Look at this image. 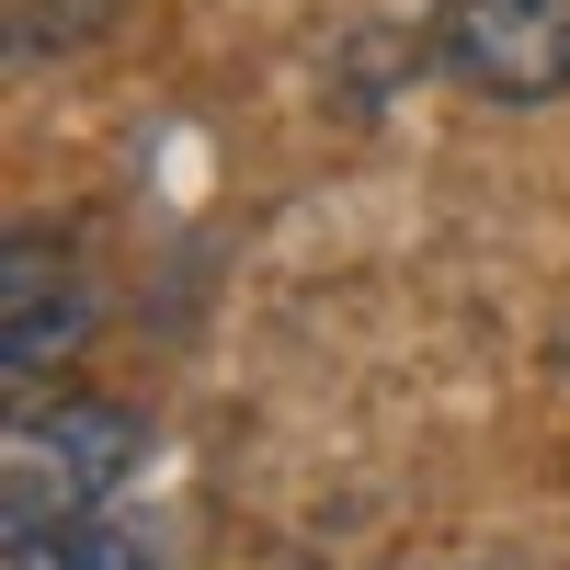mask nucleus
Wrapping results in <instances>:
<instances>
[{
  "label": "nucleus",
  "mask_w": 570,
  "mask_h": 570,
  "mask_svg": "<svg viewBox=\"0 0 570 570\" xmlns=\"http://www.w3.org/2000/svg\"><path fill=\"white\" fill-rule=\"evenodd\" d=\"M137 456H149V422L126 400H91V389L23 400L12 434H0V548H46V537L104 525V502L137 480Z\"/></svg>",
  "instance_id": "obj_1"
},
{
  "label": "nucleus",
  "mask_w": 570,
  "mask_h": 570,
  "mask_svg": "<svg viewBox=\"0 0 570 570\" xmlns=\"http://www.w3.org/2000/svg\"><path fill=\"white\" fill-rule=\"evenodd\" d=\"M12 570H160L126 525H80V537H46V548H12Z\"/></svg>",
  "instance_id": "obj_4"
},
{
  "label": "nucleus",
  "mask_w": 570,
  "mask_h": 570,
  "mask_svg": "<svg viewBox=\"0 0 570 570\" xmlns=\"http://www.w3.org/2000/svg\"><path fill=\"white\" fill-rule=\"evenodd\" d=\"M434 58L480 104H559L570 91V0H445Z\"/></svg>",
  "instance_id": "obj_2"
},
{
  "label": "nucleus",
  "mask_w": 570,
  "mask_h": 570,
  "mask_svg": "<svg viewBox=\"0 0 570 570\" xmlns=\"http://www.w3.org/2000/svg\"><path fill=\"white\" fill-rule=\"evenodd\" d=\"M91 343V285L69 263V240H46L23 217L0 240V365H12V400H46V376Z\"/></svg>",
  "instance_id": "obj_3"
}]
</instances>
